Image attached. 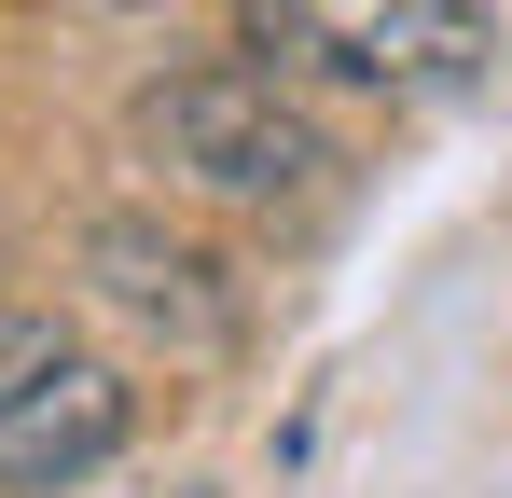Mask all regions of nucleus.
<instances>
[{
  "label": "nucleus",
  "mask_w": 512,
  "mask_h": 498,
  "mask_svg": "<svg viewBox=\"0 0 512 498\" xmlns=\"http://www.w3.org/2000/svg\"><path fill=\"white\" fill-rule=\"evenodd\" d=\"M236 42L305 83H374V97H471L499 28L485 0H236Z\"/></svg>",
  "instance_id": "f257e3e1"
},
{
  "label": "nucleus",
  "mask_w": 512,
  "mask_h": 498,
  "mask_svg": "<svg viewBox=\"0 0 512 498\" xmlns=\"http://www.w3.org/2000/svg\"><path fill=\"white\" fill-rule=\"evenodd\" d=\"M139 139L194 194H222V208H305L319 166H333V139L277 97V70H180V83H153L139 97Z\"/></svg>",
  "instance_id": "f03ea898"
},
{
  "label": "nucleus",
  "mask_w": 512,
  "mask_h": 498,
  "mask_svg": "<svg viewBox=\"0 0 512 498\" xmlns=\"http://www.w3.org/2000/svg\"><path fill=\"white\" fill-rule=\"evenodd\" d=\"M125 429H139V388L97 360L84 332L0 305V485L56 498V485H84V471H111Z\"/></svg>",
  "instance_id": "7ed1b4c3"
}]
</instances>
